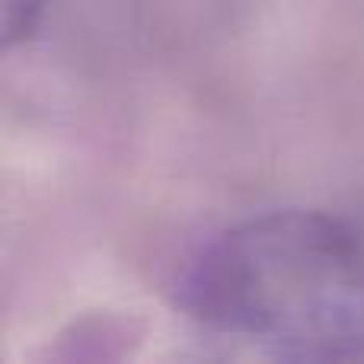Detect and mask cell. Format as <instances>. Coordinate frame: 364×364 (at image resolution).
Returning <instances> with one entry per match:
<instances>
[{"label": "cell", "instance_id": "6da1fadb", "mask_svg": "<svg viewBox=\"0 0 364 364\" xmlns=\"http://www.w3.org/2000/svg\"><path fill=\"white\" fill-rule=\"evenodd\" d=\"M176 304L208 329L294 358L364 352V240L326 211L237 220L195 250Z\"/></svg>", "mask_w": 364, "mask_h": 364}, {"label": "cell", "instance_id": "7a4b0ae2", "mask_svg": "<svg viewBox=\"0 0 364 364\" xmlns=\"http://www.w3.org/2000/svg\"><path fill=\"white\" fill-rule=\"evenodd\" d=\"M45 10V0H4V38L6 45L26 38L36 29L38 16Z\"/></svg>", "mask_w": 364, "mask_h": 364}]
</instances>
